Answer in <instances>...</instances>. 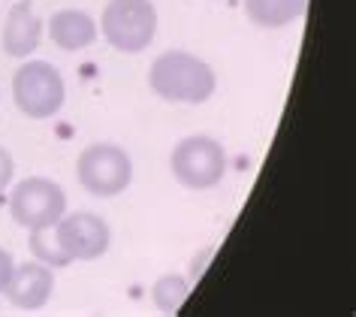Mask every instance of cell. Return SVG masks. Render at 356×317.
I'll use <instances>...</instances> for the list:
<instances>
[{
  "instance_id": "obj_1",
  "label": "cell",
  "mask_w": 356,
  "mask_h": 317,
  "mask_svg": "<svg viewBox=\"0 0 356 317\" xmlns=\"http://www.w3.org/2000/svg\"><path fill=\"white\" fill-rule=\"evenodd\" d=\"M148 85L169 103L197 106L215 94L218 79L202 58L188 55V51H163L148 70Z\"/></svg>"
},
{
  "instance_id": "obj_2",
  "label": "cell",
  "mask_w": 356,
  "mask_h": 317,
  "mask_svg": "<svg viewBox=\"0 0 356 317\" xmlns=\"http://www.w3.org/2000/svg\"><path fill=\"white\" fill-rule=\"evenodd\" d=\"M106 42L127 55H139L157 33V10L151 0H109L100 19Z\"/></svg>"
},
{
  "instance_id": "obj_3",
  "label": "cell",
  "mask_w": 356,
  "mask_h": 317,
  "mask_svg": "<svg viewBox=\"0 0 356 317\" xmlns=\"http://www.w3.org/2000/svg\"><path fill=\"white\" fill-rule=\"evenodd\" d=\"M169 170L175 181L191 190H209L220 184L227 172V152L211 136H188L172 148Z\"/></svg>"
},
{
  "instance_id": "obj_4",
  "label": "cell",
  "mask_w": 356,
  "mask_h": 317,
  "mask_svg": "<svg viewBox=\"0 0 356 317\" xmlns=\"http://www.w3.org/2000/svg\"><path fill=\"white\" fill-rule=\"evenodd\" d=\"M64 79L46 60H28L13 76V100L28 118H51L64 106Z\"/></svg>"
},
{
  "instance_id": "obj_5",
  "label": "cell",
  "mask_w": 356,
  "mask_h": 317,
  "mask_svg": "<svg viewBox=\"0 0 356 317\" xmlns=\"http://www.w3.org/2000/svg\"><path fill=\"white\" fill-rule=\"evenodd\" d=\"M76 175H79V184L88 193H94V197H118L133 181V163H130V154L121 145L97 143V145H88L79 154Z\"/></svg>"
},
{
  "instance_id": "obj_6",
  "label": "cell",
  "mask_w": 356,
  "mask_h": 317,
  "mask_svg": "<svg viewBox=\"0 0 356 317\" xmlns=\"http://www.w3.org/2000/svg\"><path fill=\"white\" fill-rule=\"evenodd\" d=\"M10 211L15 224L24 230H42V227H55L67 215V193L58 181L51 179H24L15 184L10 197Z\"/></svg>"
},
{
  "instance_id": "obj_7",
  "label": "cell",
  "mask_w": 356,
  "mask_h": 317,
  "mask_svg": "<svg viewBox=\"0 0 356 317\" xmlns=\"http://www.w3.org/2000/svg\"><path fill=\"white\" fill-rule=\"evenodd\" d=\"M51 230H55V239L70 263L73 260H100L103 254L109 251V242H112L109 224H106L100 215H94V211L64 215Z\"/></svg>"
},
{
  "instance_id": "obj_8",
  "label": "cell",
  "mask_w": 356,
  "mask_h": 317,
  "mask_svg": "<svg viewBox=\"0 0 356 317\" xmlns=\"http://www.w3.org/2000/svg\"><path fill=\"white\" fill-rule=\"evenodd\" d=\"M51 290H55L51 266H46V263H22V266L13 269L3 293L22 311H37L51 299Z\"/></svg>"
},
{
  "instance_id": "obj_9",
  "label": "cell",
  "mask_w": 356,
  "mask_h": 317,
  "mask_svg": "<svg viewBox=\"0 0 356 317\" xmlns=\"http://www.w3.org/2000/svg\"><path fill=\"white\" fill-rule=\"evenodd\" d=\"M42 40V22L40 15L33 13V6L28 0H19V3L10 10L6 15V24H3V51L10 58H28L37 51Z\"/></svg>"
},
{
  "instance_id": "obj_10",
  "label": "cell",
  "mask_w": 356,
  "mask_h": 317,
  "mask_svg": "<svg viewBox=\"0 0 356 317\" xmlns=\"http://www.w3.org/2000/svg\"><path fill=\"white\" fill-rule=\"evenodd\" d=\"M49 37L64 51L88 49L97 40V22L82 10H58L49 19Z\"/></svg>"
},
{
  "instance_id": "obj_11",
  "label": "cell",
  "mask_w": 356,
  "mask_h": 317,
  "mask_svg": "<svg viewBox=\"0 0 356 317\" xmlns=\"http://www.w3.org/2000/svg\"><path fill=\"white\" fill-rule=\"evenodd\" d=\"M308 0H245V15L260 28H284L305 13Z\"/></svg>"
},
{
  "instance_id": "obj_12",
  "label": "cell",
  "mask_w": 356,
  "mask_h": 317,
  "mask_svg": "<svg viewBox=\"0 0 356 317\" xmlns=\"http://www.w3.org/2000/svg\"><path fill=\"white\" fill-rule=\"evenodd\" d=\"M188 293H191V284L181 275H160L154 281V287H151V299H154V305L163 314L178 311L181 302L188 299Z\"/></svg>"
},
{
  "instance_id": "obj_13",
  "label": "cell",
  "mask_w": 356,
  "mask_h": 317,
  "mask_svg": "<svg viewBox=\"0 0 356 317\" xmlns=\"http://www.w3.org/2000/svg\"><path fill=\"white\" fill-rule=\"evenodd\" d=\"M31 251L40 257V263H46V266H67V254L60 251V245L55 239V230L51 227H42V230H31Z\"/></svg>"
},
{
  "instance_id": "obj_14",
  "label": "cell",
  "mask_w": 356,
  "mask_h": 317,
  "mask_svg": "<svg viewBox=\"0 0 356 317\" xmlns=\"http://www.w3.org/2000/svg\"><path fill=\"white\" fill-rule=\"evenodd\" d=\"M13 175H15V163H13V154L6 152L3 145H0V190H3L6 184L13 181Z\"/></svg>"
},
{
  "instance_id": "obj_15",
  "label": "cell",
  "mask_w": 356,
  "mask_h": 317,
  "mask_svg": "<svg viewBox=\"0 0 356 317\" xmlns=\"http://www.w3.org/2000/svg\"><path fill=\"white\" fill-rule=\"evenodd\" d=\"M13 269H15V260H13V254L6 251V248H0V293L6 290V284H10V275H13Z\"/></svg>"
}]
</instances>
